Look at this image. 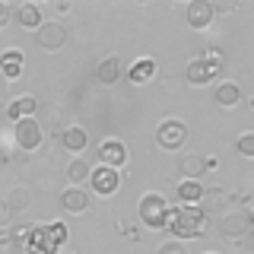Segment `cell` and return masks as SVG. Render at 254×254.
Wrapping results in <instances>:
<instances>
[{
	"label": "cell",
	"mask_w": 254,
	"mask_h": 254,
	"mask_svg": "<svg viewBox=\"0 0 254 254\" xmlns=\"http://www.w3.org/2000/svg\"><path fill=\"white\" fill-rule=\"evenodd\" d=\"M16 238H26V254H58L67 245V226L42 222V226H29L26 232H16Z\"/></svg>",
	"instance_id": "1"
},
{
	"label": "cell",
	"mask_w": 254,
	"mask_h": 254,
	"mask_svg": "<svg viewBox=\"0 0 254 254\" xmlns=\"http://www.w3.org/2000/svg\"><path fill=\"white\" fill-rule=\"evenodd\" d=\"M175 242H190V238H203L210 232V213H203L200 206H178L172 210V219H169V229Z\"/></svg>",
	"instance_id": "2"
},
{
	"label": "cell",
	"mask_w": 254,
	"mask_h": 254,
	"mask_svg": "<svg viewBox=\"0 0 254 254\" xmlns=\"http://www.w3.org/2000/svg\"><path fill=\"white\" fill-rule=\"evenodd\" d=\"M172 210H175V206L169 203V197L159 194V190H146V194L140 197V203H137L140 222L146 229H153V232H165V229H169Z\"/></svg>",
	"instance_id": "3"
},
{
	"label": "cell",
	"mask_w": 254,
	"mask_h": 254,
	"mask_svg": "<svg viewBox=\"0 0 254 254\" xmlns=\"http://www.w3.org/2000/svg\"><path fill=\"white\" fill-rule=\"evenodd\" d=\"M188 143V124L181 118H165L156 127V146L165 149V153H178Z\"/></svg>",
	"instance_id": "4"
},
{
	"label": "cell",
	"mask_w": 254,
	"mask_h": 254,
	"mask_svg": "<svg viewBox=\"0 0 254 254\" xmlns=\"http://www.w3.org/2000/svg\"><path fill=\"white\" fill-rule=\"evenodd\" d=\"M13 140H16V146H19L22 153H35V149L45 143V130H42V124H38L35 118H26V121L13 124Z\"/></svg>",
	"instance_id": "5"
},
{
	"label": "cell",
	"mask_w": 254,
	"mask_h": 254,
	"mask_svg": "<svg viewBox=\"0 0 254 254\" xmlns=\"http://www.w3.org/2000/svg\"><path fill=\"white\" fill-rule=\"evenodd\" d=\"M86 185H89V194H95V197H111L121 188V172L105 169V165H92V175Z\"/></svg>",
	"instance_id": "6"
},
{
	"label": "cell",
	"mask_w": 254,
	"mask_h": 254,
	"mask_svg": "<svg viewBox=\"0 0 254 254\" xmlns=\"http://www.w3.org/2000/svg\"><path fill=\"white\" fill-rule=\"evenodd\" d=\"M35 42H38V48L42 51H61L64 45H67V26L64 22H58V19H51V22H42V29L35 32Z\"/></svg>",
	"instance_id": "7"
},
{
	"label": "cell",
	"mask_w": 254,
	"mask_h": 254,
	"mask_svg": "<svg viewBox=\"0 0 254 254\" xmlns=\"http://www.w3.org/2000/svg\"><path fill=\"white\" fill-rule=\"evenodd\" d=\"M127 146L118 137H108V140H102L99 143V165H105V169H115V172H121L124 165H127Z\"/></svg>",
	"instance_id": "8"
},
{
	"label": "cell",
	"mask_w": 254,
	"mask_h": 254,
	"mask_svg": "<svg viewBox=\"0 0 254 254\" xmlns=\"http://www.w3.org/2000/svg\"><path fill=\"white\" fill-rule=\"evenodd\" d=\"M213 0H190V3L185 6V22L194 32H203L213 26Z\"/></svg>",
	"instance_id": "9"
},
{
	"label": "cell",
	"mask_w": 254,
	"mask_h": 254,
	"mask_svg": "<svg viewBox=\"0 0 254 254\" xmlns=\"http://www.w3.org/2000/svg\"><path fill=\"white\" fill-rule=\"evenodd\" d=\"M222 73V67H213L210 61H203V58H194V61H188V67H185V79L190 86H210L213 79H216Z\"/></svg>",
	"instance_id": "10"
},
{
	"label": "cell",
	"mask_w": 254,
	"mask_h": 254,
	"mask_svg": "<svg viewBox=\"0 0 254 254\" xmlns=\"http://www.w3.org/2000/svg\"><path fill=\"white\" fill-rule=\"evenodd\" d=\"M0 73H3L6 83H16L22 73H26V54L19 48H6L0 51Z\"/></svg>",
	"instance_id": "11"
},
{
	"label": "cell",
	"mask_w": 254,
	"mask_h": 254,
	"mask_svg": "<svg viewBox=\"0 0 254 254\" xmlns=\"http://www.w3.org/2000/svg\"><path fill=\"white\" fill-rule=\"evenodd\" d=\"M251 226H254V219H251V213H248V210L226 213V216L219 219V232L226 235V238H238V235L251 232Z\"/></svg>",
	"instance_id": "12"
},
{
	"label": "cell",
	"mask_w": 254,
	"mask_h": 254,
	"mask_svg": "<svg viewBox=\"0 0 254 254\" xmlns=\"http://www.w3.org/2000/svg\"><path fill=\"white\" fill-rule=\"evenodd\" d=\"M13 19H16V26L19 29H32V32H38L42 29V22H45V10L38 3H19V6H13Z\"/></svg>",
	"instance_id": "13"
},
{
	"label": "cell",
	"mask_w": 254,
	"mask_h": 254,
	"mask_svg": "<svg viewBox=\"0 0 254 254\" xmlns=\"http://www.w3.org/2000/svg\"><path fill=\"white\" fill-rule=\"evenodd\" d=\"M159 73V64L156 58H137L127 67V83H133V86H146V83H153Z\"/></svg>",
	"instance_id": "14"
},
{
	"label": "cell",
	"mask_w": 254,
	"mask_h": 254,
	"mask_svg": "<svg viewBox=\"0 0 254 254\" xmlns=\"http://www.w3.org/2000/svg\"><path fill=\"white\" fill-rule=\"evenodd\" d=\"M35 111H38L35 95H16L10 105H6V118L16 124V121H26V118H35Z\"/></svg>",
	"instance_id": "15"
},
{
	"label": "cell",
	"mask_w": 254,
	"mask_h": 254,
	"mask_svg": "<svg viewBox=\"0 0 254 254\" xmlns=\"http://www.w3.org/2000/svg\"><path fill=\"white\" fill-rule=\"evenodd\" d=\"M61 143H64V149L67 153H83L86 146H89V133H86V127H79V124H70V127H64L61 130Z\"/></svg>",
	"instance_id": "16"
},
{
	"label": "cell",
	"mask_w": 254,
	"mask_h": 254,
	"mask_svg": "<svg viewBox=\"0 0 254 254\" xmlns=\"http://www.w3.org/2000/svg\"><path fill=\"white\" fill-rule=\"evenodd\" d=\"M61 206L67 213H86L89 210V190L86 188H67L61 194Z\"/></svg>",
	"instance_id": "17"
},
{
	"label": "cell",
	"mask_w": 254,
	"mask_h": 254,
	"mask_svg": "<svg viewBox=\"0 0 254 254\" xmlns=\"http://www.w3.org/2000/svg\"><path fill=\"white\" fill-rule=\"evenodd\" d=\"M213 102H216L219 108H235L238 102H242V86L238 83H219L216 89H213Z\"/></svg>",
	"instance_id": "18"
},
{
	"label": "cell",
	"mask_w": 254,
	"mask_h": 254,
	"mask_svg": "<svg viewBox=\"0 0 254 254\" xmlns=\"http://www.w3.org/2000/svg\"><path fill=\"white\" fill-rule=\"evenodd\" d=\"M203 185L200 181H194V178H185V181H178V200L185 203V206H197L203 200Z\"/></svg>",
	"instance_id": "19"
},
{
	"label": "cell",
	"mask_w": 254,
	"mask_h": 254,
	"mask_svg": "<svg viewBox=\"0 0 254 254\" xmlns=\"http://www.w3.org/2000/svg\"><path fill=\"white\" fill-rule=\"evenodd\" d=\"M178 169L185 178H194V181H200L203 178V169H206V159L203 156H197V153H185L178 159Z\"/></svg>",
	"instance_id": "20"
},
{
	"label": "cell",
	"mask_w": 254,
	"mask_h": 254,
	"mask_svg": "<svg viewBox=\"0 0 254 254\" xmlns=\"http://www.w3.org/2000/svg\"><path fill=\"white\" fill-rule=\"evenodd\" d=\"M95 73H99L102 86H115L118 79H121V61L118 58H102L99 67H95Z\"/></svg>",
	"instance_id": "21"
},
{
	"label": "cell",
	"mask_w": 254,
	"mask_h": 254,
	"mask_svg": "<svg viewBox=\"0 0 254 254\" xmlns=\"http://www.w3.org/2000/svg\"><path fill=\"white\" fill-rule=\"evenodd\" d=\"M89 175H92V165L86 162L83 156H76L73 162L67 165V178H70V188H83L86 181H89Z\"/></svg>",
	"instance_id": "22"
},
{
	"label": "cell",
	"mask_w": 254,
	"mask_h": 254,
	"mask_svg": "<svg viewBox=\"0 0 254 254\" xmlns=\"http://www.w3.org/2000/svg\"><path fill=\"white\" fill-rule=\"evenodd\" d=\"M226 200H229V194H226V190H219V188H213V190H210V188H206V190H203V200H200V203H203L200 210H203V213L219 210V206L226 203Z\"/></svg>",
	"instance_id": "23"
},
{
	"label": "cell",
	"mask_w": 254,
	"mask_h": 254,
	"mask_svg": "<svg viewBox=\"0 0 254 254\" xmlns=\"http://www.w3.org/2000/svg\"><path fill=\"white\" fill-rule=\"evenodd\" d=\"M3 200H6V203H10V210L16 213V210H26V206L32 203V194H29V190H26V188H13V190H10V194H6V197H3Z\"/></svg>",
	"instance_id": "24"
},
{
	"label": "cell",
	"mask_w": 254,
	"mask_h": 254,
	"mask_svg": "<svg viewBox=\"0 0 254 254\" xmlns=\"http://www.w3.org/2000/svg\"><path fill=\"white\" fill-rule=\"evenodd\" d=\"M235 153L245 156V159H254V133H242L235 140Z\"/></svg>",
	"instance_id": "25"
},
{
	"label": "cell",
	"mask_w": 254,
	"mask_h": 254,
	"mask_svg": "<svg viewBox=\"0 0 254 254\" xmlns=\"http://www.w3.org/2000/svg\"><path fill=\"white\" fill-rule=\"evenodd\" d=\"M156 254H188V248H185V242H175V238H169L165 245H159Z\"/></svg>",
	"instance_id": "26"
},
{
	"label": "cell",
	"mask_w": 254,
	"mask_h": 254,
	"mask_svg": "<svg viewBox=\"0 0 254 254\" xmlns=\"http://www.w3.org/2000/svg\"><path fill=\"white\" fill-rule=\"evenodd\" d=\"M235 10H238L235 0H216L213 3V13H235Z\"/></svg>",
	"instance_id": "27"
},
{
	"label": "cell",
	"mask_w": 254,
	"mask_h": 254,
	"mask_svg": "<svg viewBox=\"0 0 254 254\" xmlns=\"http://www.w3.org/2000/svg\"><path fill=\"white\" fill-rule=\"evenodd\" d=\"M10 19H13V6L0 0V29H6V26H10Z\"/></svg>",
	"instance_id": "28"
},
{
	"label": "cell",
	"mask_w": 254,
	"mask_h": 254,
	"mask_svg": "<svg viewBox=\"0 0 254 254\" xmlns=\"http://www.w3.org/2000/svg\"><path fill=\"white\" fill-rule=\"evenodd\" d=\"M203 61H210L213 67H222V54H219V48H206V51H203Z\"/></svg>",
	"instance_id": "29"
},
{
	"label": "cell",
	"mask_w": 254,
	"mask_h": 254,
	"mask_svg": "<svg viewBox=\"0 0 254 254\" xmlns=\"http://www.w3.org/2000/svg\"><path fill=\"white\" fill-rule=\"evenodd\" d=\"M10 219H13V210H10V203H6V200H0V226H6Z\"/></svg>",
	"instance_id": "30"
},
{
	"label": "cell",
	"mask_w": 254,
	"mask_h": 254,
	"mask_svg": "<svg viewBox=\"0 0 254 254\" xmlns=\"http://www.w3.org/2000/svg\"><path fill=\"white\" fill-rule=\"evenodd\" d=\"M251 242H254V226H251Z\"/></svg>",
	"instance_id": "31"
},
{
	"label": "cell",
	"mask_w": 254,
	"mask_h": 254,
	"mask_svg": "<svg viewBox=\"0 0 254 254\" xmlns=\"http://www.w3.org/2000/svg\"><path fill=\"white\" fill-rule=\"evenodd\" d=\"M206 254H219V251H206Z\"/></svg>",
	"instance_id": "32"
}]
</instances>
